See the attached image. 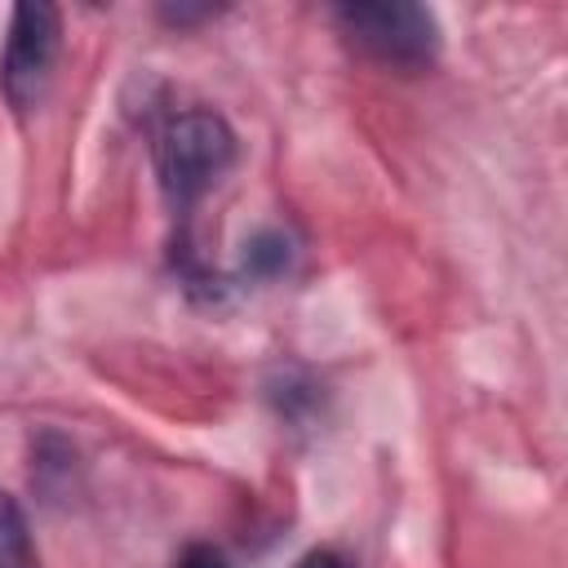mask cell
Here are the masks:
<instances>
[{
  "mask_svg": "<svg viewBox=\"0 0 568 568\" xmlns=\"http://www.w3.org/2000/svg\"><path fill=\"white\" fill-rule=\"evenodd\" d=\"M231 164H235V133L209 106L178 111L155 133V178L178 217H191V209L226 178Z\"/></svg>",
  "mask_w": 568,
  "mask_h": 568,
  "instance_id": "6da1fadb",
  "label": "cell"
},
{
  "mask_svg": "<svg viewBox=\"0 0 568 568\" xmlns=\"http://www.w3.org/2000/svg\"><path fill=\"white\" fill-rule=\"evenodd\" d=\"M333 22L359 58H368L386 71L413 75V71H426L439 53V22L422 4H404V0L337 4Z\"/></svg>",
  "mask_w": 568,
  "mask_h": 568,
  "instance_id": "7a4b0ae2",
  "label": "cell"
},
{
  "mask_svg": "<svg viewBox=\"0 0 568 568\" xmlns=\"http://www.w3.org/2000/svg\"><path fill=\"white\" fill-rule=\"evenodd\" d=\"M58 49H62V13L53 4L27 0L9 13L4 53H0V93L18 115L40 106L58 67Z\"/></svg>",
  "mask_w": 568,
  "mask_h": 568,
  "instance_id": "3957f363",
  "label": "cell"
},
{
  "mask_svg": "<svg viewBox=\"0 0 568 568\" xmlns=\"http://www.w3.org/2000/svg\"><path fill=\"white\" fill-rule=\"evenodd\" d=\"M0 568H40L27 510L4 488H0Z\"/></svg>",
  "mask_w": 568,
  "mask_h": 568,
  "instance_id": "277c9868",
  "label": "cell"
},
{
  "mask_svg": "<svg viewBox=\"0 0 568 568\" xmlns=\"http://www.w3.org/2000/svg\"><path fill=\"white\" fill-rule=\"evenodd\" d=\"M248 257H253V266H257L262 275H275V271L288 262V240H284V235H275V231H266V235H257V240H253Z\"/></svg>",
  "mask_w": 568,
  "mask_h": 568,
  "instance_id": "5b68a950",
  "label": "cell"
},
{
  "mask_svg": "<svg viewBox=\"0 0 568 568\" xmlns=\"http://www.w3.org/2000/svg\"><path fill=\"white\" fill-rule=\"evenodd\" d=\"M178 568H231V564H226V555H222L217 546L195 541V546H186V550L178 555Z\"/></svg>",
  "mask_w": 568,
  "mask_h": 568,
  "instance_id": "8992f818",
  "label": "cell"
},
{
  "mask_svg": "<svg viewBox=\"0 0 568 568\" xmlns=\"http://www.w3.org/2000/svg\"><path fill=\"white\" fill-rule=\"evenodd\" d=\"M293 568H346V564H342V555H333V550H306Z\"/></svg>",
  "mask_w": 568,
  "mask_h": 568,
  "instance_id": "52a82bcc",
  "label": "cell"
}]
</instances>
